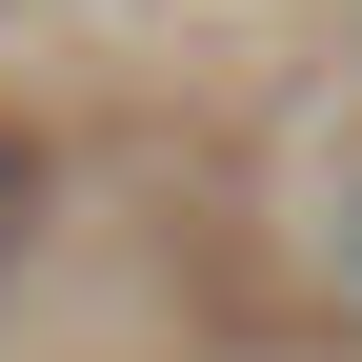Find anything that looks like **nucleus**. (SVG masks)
I'll return each instance as SVG.
<instances>
[{
  "instance_id": "f257e3e1",
  "label": "nucleus",
  "mask_w": 362,
  "mask_h": 362,
  "mask_svg": "<svg viewBox=\"0 0 362 362\" xmlns=\"http://www.w3.org/2000/svg\"><path fill=\"white\" fill-rule=\"evenodd\" d=\"M322 282H342V302H362V161H342V181H322Z\"/></svg>"
},
{
  "instance_id": "f03ea898",
  "label": "nucleus",
  "mask_w": 362,
  "mask_h": 362,
  "mask_svg": "<svg viewBox=\"0 0 362 362\" xmlns=\"http://www.w3.org/2000/svg\"><path fill=\"white\" fill-rule=\"evenodd\" d=\"M21 221H40V141H0V262H21Z\"/></svg>"
}]
</instances>
